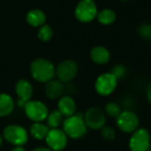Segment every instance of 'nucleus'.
Wrapping results in <instances>:
<instances>
[{
  "instance_id": "obj_1",
  "label": "nucleus",
  "mask_w": 151,
  "mask_h": 151,
  "mask_svg": "<svg viewBox=\"0 0 151 151\" xmlns=\"http://www.w3.org/2000/svg\"><path fill=\"white\" fill-rule=\"evenodd\" d=\"M32 77L41 83H48L56 76V68L52 62L45 59H36L30 65Z\"/></svg>"
},
{
  "instance_id": "obj_2",
  "label": "nucleus",
  "mask_w": 151,
  "mask_h": 151,
  "mask_svg": "<svg viewBox=\"0 0 151 151\" xmlns=\"http://www.w3.org/2000/svg\"><path fill=\"white\" fill-rule=\"evenodd\" d=\"M63 131L67 137L72 139L83 137L87 133V126L83 119V115L81 113H77L72 117H66L63 123Z\"/></svg>"
},
{
  "instance_id": "obj_3",
  "label": "nucleus",
  "mask_w": 151,
  "mask_h": 151,
  "mask_svg": "<svg viewBox=\"0 0 151 151\" xmlns=\"http://www.w3.org/2000/svg\"><path fill=\"white\" fill-rule=\"evenodd\" d=\"M118 78L111 72L101 74L96 80L95 89L101 96L111 95L117 88Z\"/></svg>"
},
{
  "instance_id": "obj_4",
  "label": "nucleus",
  "mask_w": 151,
  "mask_h": 151,
  "mask_svg": "<svg viewBox=\"0 0 151 151\" xmlns=\"http://www.w3.org/2000/svg\"><path fill=\"white\" fill-rule=\"evenodd\" d=\"M116 125L121 132L133 133L139 128L140 120L138 116L132 110H124L116 118Z\"/></svg>"
},
{
  "instance_id": "obj_5",
  "label": "nucleus",
  "mask_w": 151,
  "mask_h": 151,
  "mask_svg": "<svg viewBox=\"0 0 151 151\" xmlns=\"http://www.w3.org/2000/svg\"><path fill=\"white\" fill-rule=\"evenodd\" d=\"M150 133L146 128H138L129 140L131 151H148L150 149Z\"/></svg>"
},
{
  "instance_id": "obj_6",
  "label": "nucleus",
  "mask_w": 151,
  "mask_h": 151,
  "mask_svg": "<svg viewBox=\"0 0 151 151\" xmlns=\"http://www.w3.org/2000/svg\"><path fill=\"white\" fill-rule=\"evenodd\" d=\"M4 137L11 144L21 147L26 144L28 140L27 130L24 127L17 125L6 126L4 130Z\"/></svg>"
},
{
  "instance_id": "obj_7",
  "label": "nucleus",
  "mask_w": 151,
  "mask_h": 151,
  "mask_svg": "<svg viewBox=\"0 0 151 151\" xmlns=\"http://www.w3.org/2000/svg\"><path fill=\"white\" fill-rule=\"evenodd\" d=\"M83 119L87 128L92 130H101L106 123V116L99 108H90L83 115Z\"/></svg>"
},
{
  "instance_id": "obj_8",
  "label": "nucleus",
  "mask_w": 151,
  "mask_h": 151,
  "mask_svg": "<svg viewBox=\"0 0 151 151\" xmlns=\"http://www.w3.org/2000/svg\"><path fill=\"white\" fill-rule=\"evenodd\" d=\"M27 117L35 123L45 120L49 115L48 108L39 101H29L24 107Z\"/></svg>"
},
{
  "instance_id": "obj_9",
  "label": "nucleus",
  "mask_w": 151,
  "mask_h": 151,
  "mask_svg": "<svg viewBox=\"0 0 151 151\" xmlns=\"http://www.w3.org/2000/svg\"><path fill=\"white\" fill-rule=\"evenodd\" d=\"M76 18L82 22L91 21L97 15V8L94 0H81L74 11Z\"/></svg>"
},
{
  "instance_id": "obj_10",
  "label": "nucleus",
  "mask_w": 151,
  "mask_h": 151,
  "mask_svg": "<svg viewBox=\"0 0 151 151\" xmlns=\"http://www.w3.org/2000/svg\"><path fill=\"white\" fill-rule=\"evenodd\" d=\"M78 73V64L73 60H65L61 61L57 69L56 75L62 83L71 82Z\"/></svg>"
},
{
  "instance_id": "obj_11",
  "label": "nucleus",
  "mask_w": 151,
  "mask_h": 151,
  "mask_svg": "<svg viewBox=\"0 0 151 151\" xmlns=\"http://www.w3.org/2000/svg\"><path fill=\"white\" fill-rule=\"evenodd\" d=\"M49 149L52 151L63 150L67 144V136L63 130L50 129L45 138Z\"/></svg>"
},
{
  "instance_id": "obj_12",
  "label": "nucleus",
  "mask_w": 151,
  "mask_h": 151,
  "mask_svg": "<svg viewBox=\"0 0 151 151\" xmlns=\"http://www.w3.org/2000/svg\"><path fill=\"white\" fill-rule=\"evenodd\" d=\"M15 91L19 96V100L17 101L18 106L24 109L25 105L30 101L33 95V87L27 80L19 79L16 84Z\"/></svg>"
},
{
  "instance_id": "obj_13",
  "label": "nucleus",
  "mask_w": 151,
  "mask_h": 151,
  "mask_svg": "<svg viewBox=\"0 0 151 151\" xmlns=\"http://www.w3.org/2000/svg\"><path fill=\"white\" fill-rule=\"evenodd\" d=\"M90 58L95 63L98 65H104L110 61L111 53L106 47L102 45H96L92 48L90 52Z\"/></svg>"
},
{
  "instance_id": "obj_14",
  "label": "nucleus",
  "mask_w": 151,
  "mask_h": 151,
  "mask_svg": "<svg viewBox=\"0 0 151 151\" xmlns=\"http://www.w3.org/2000/svg\"><path fill=\"white\" fill-rule=\"evenodd\" d=\"M58 111L63 117H69L75 114L76 112V103L74 100L70 96L62 97L58 103Z\"/></svg>"
},
{
  "instance_id": "obj_15",
  "label": "nucleus",
  "mask_w": 151,
  "mask_h": 151,
  "mask_svg": "<svg viewBox=\"0 0 151 151\" xmlns=\"http://www.w3.org/2000/svg\"><path fill=\"white\" fill-rule=\"evenodd\" d=\"M65 87L61 81L52 79L47 83L45 86V93L48 98L51 100H55L59 98L64 93Z\"/></svg>"
},
{
  "instance_id": "obj_16",
  "label": "nucleus",
  "mask_w": 151,
  "mask_h": 151,
  "mask_svg": "<svg viewBox=\"0 0 151 151\" xmlns=\"http://www.w3.org/2000/svg\"><path fill=\"white\" fill-rule=\"evenodd\" d=\"M14 108L12 98L7 93H0V117H6L12 113Z\"/></svg>"
},
{
  "instance_id": "obj_17",
  "label": "nucleus",
  "mask_w": 151,
  "mask_h": 151,
  "mask_svg": "<svg viewBox=\"0 0 151 151\" xmlns=\"http://www.w3.org/2000/svg\"><path fill=\"white\" fill-rule=\"evenodd\" d=\"M46 20L45 13L40 9H32L27 14V22L34 27L42 25Z\"/></svg>"
},
{
  "instance_id": "obj_18",
  "label": "nucleus",
  "mask_w": 151,
  "mask_h": 151,
  "mask_svg": "<svg viewBox=\"0 0 151 151\" xmlns=\"http://www.w3.org/2000/svg\"><path fill=\"white\" fill-rule=\"evenodd\" d=\"M50 127L42 123H34L30 127V134L36 140H44L50 131Z\"/></svg>"
},
{
  "instance_id": "obj_19",
  "label": "nucleus",
  "mask_w": 151,
  "mask_h": 151,
  "mask_svg": "<svg viewBox=\"0 0 151 151\" xmlns=\"http://www.w3.org/2000/svg\"><path fill=\"white\" fill-rule=\"evenodd\" d=\"M97 20L100 23L104 25H110L116 20V12L111 9H104L97 12Z\"/></svg>"
},
{
  "instance_id": "obj_20",
  "label": "nucleus",
  "mask_w": 151,
  "mask_h": 151,
  "mask_svg": "<svg viewBox=\"0 0 151 151\" xmlns=\"http://www.w3.org/2000/svg\"><path fill=\"white\" fill-rule=\"evenodd\" d=\"M63 116L58 110H53L47 117V125L51 129L58 128L63 122Z\"/></svg>"
},
{
  "instance_id": "obj_21",
  "label": "nucleus",
  "mask_w": 151,
  "mask_h": 151,
  "mask_svg": "<svg viewBox=\"0 0 151 151\" xmlns=\"http://www.w3.org/2000/svg\"><path fill=\"white\" fill-rule=\"evenodd\" d=\"M121 112V106L114 101L108 102L104 107V114L112 118H117Z\"/></svg>"
},
{
  "instance_id": "obj_22",
  "label": "nucleus",
  "mask_w": 151,
  "mask_h": 151,
  "mask_svg": "<svg viewBox=\"0 0 151 151\" xmlns=\"http://www.w3.org/2000/svg\"><path fill=\"white\" fill-rule=\"evenodd\" d=\"M53 30L50 25H42L38 30V37L42 41H49L52 37Z\"/></svg>"
},
{
  "instance_id": "obj_23",
  "label": "nucleus",
  "mask_w": 151,
  "mask_h": 151,
  "mask_svg": "<svg viewBox=\"0 0 151 151\" xmlns=\"http://www.w3.org/2000/svg\"><path fill=\"white\" fill-rule=\"evenodd\" d=\"M101 135L102 137L106 140V141H109V142H111L113 140H115L116 138V132L115 130L111 127V126H104L101 130Z\"/></svg>"
},
{
  "instance_id": "obj_24",
  "label": "nucleus",
  "mask_w": 151,
  "mask_h": 151,
  "mask_svg": "<svg viewBox=\"0 0 151 151\" xmlns=\"http://www.w3.org/2000/svg\"><path fill=\"white\" fill-rule=\"evenodd\" d=\"M111 73L113 74L118 78V80H119V79H122L123 77H126V75H127V69L122 64H115L112 67Z\"/></svg>"
},
{
  "instance_id": "obj_25",
  "label": "nucleus",
  "mask_w": 151,
  "mask_h": 151,
  "mask_svg": "<svg viewBox=\"0 0 151 151\" xmlns=\"http://www.w3.org/2000/svg\"><path fill=\"white\" fill-rule=\"evenodd\" d=\"M139 34L142 36V37H150L151 33V26L149 24H144L142 25L139 28Z\"/></svg>"
},
{
  "instance_id": "obj_26",
  "label": "nucleus",
  "mask_w": 151,
  "mask_h": 151,
  "mask_svg": "<svg viewBox=\"0 0 151 151\" xmlns=\"http://www.w3.org/2000/svg\"><path fill=\"white\" fill-rule=\"evenodd\" d=\"M145 94H146V98H147L149 103L151 105V83H150L149 85L147 86L146 91H145Z\"/></svg>"
},
{
  "instance_id": "obj_27",
  "label": "nucleus",
  "mask_w": 151,
  "mask_h": 151,
  "mask_svg": "<svg viewBox=\"0 0 151 151\" xmlns=\"http://www.w3.org/2000/svg\"><path fill=\"white\" fill-rule=\"evenodd\" d=\"M32 151H52L51 150H50L49 148H44V147H40V148H36L35 150H33Z\"/></svg>"
},
{
  "instance_id": "obj_28",
  "label": "nucleus",
  "mask_w": 151,
  "mask_h": 151,
  "mask_svg": "<svg viewBox=\"0 0 151 151\" xmlns=\"http://www.w3.org/2000/svg\"><path fill=\"white\" fill-rule=\"evenodd\" d=\"M11 151H26V150H25V149H24L23 147H21V146H16L15 148H13V149H12Z\"/></svg>"
},
{
  "instance_id": "obj_29",
  "label": "nucleus",
  "mask_w": 151,
  "mask_h": 151,
  "mask_svg": "<svg viewBox=\"0 0 151 151\" xmlns=\"http://www.w3.org/2000/svg\"><path fill=\"white\" fill-rule=\"evenodd\" d=\"M2 142H3V140H2V137H1V135H0V147H1V145H2Z\"/></svg>"
},
{
  "instance_id": "obj_30",
  "label": "nucleus",
  "mask_w": 151,
  "mask_h": 151,
  "mask_svg": "<svg viewBox=\"0 0 151 151\" xmlns=\"http://www.w3.org/2000/svg\"><path fill=\"white\" fill-rule=\"evenodd\" d=\"M148 151H151V148H150V150H148Z\"/></svg>"
},
{
  "instance_id": "obj_31",
  "label": "nucleus",
  "mask_w": 151,
  "mask_h": 151,
  "mask_svg": "<svg viewBox=\"0 0 151 151\" xmlns=\"http://www.w3.org/2000/svg\"><path fill=\"white\" fill-rule=\"evenodd\" d=\"M150 39H151V33H150Z\"/></svg>"
}]
</instances>
